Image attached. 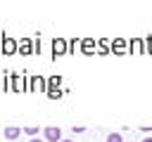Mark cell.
<instances>
[{"label": "cell", "mask_w": 152, "mask_h": 142, "mask_svg": "<svg viewBox=\"0 0 152 142\" xmlns=\"http://www.w3.org/2000/svg\"><path fill=\"white\" fill-rule=\"evenodd\" d=\"M17 43L19 40H14V38H10L7 33L2 36V45H0V52L5 54V57H12V54H17Z\"/></svg>", "instance_id": "obj_1"}, {"label": "cell", "mask_w": 152, "mask_h": 142, "mask_svg": "<svg viewBox=\"0 0 152 142\" xmlns=\"http://www.w3.org/2000/svg\"><path fill=\"white\" fill-rule=\"evenodd\" d=\"M40 133H43V140H45V142H59V140H62V130H59L57 125H48V128H43Z\"/></svg>", "instance_id": "obj_2"}, {"label": "cell", "mask_w": 152, "mask_h": 142, "mask_svg": "<svg viewBox=\"0 0 152 142\" xmlns=\"http://www.w3.org/2000/svg\"><path fill=\"white\" fill-rule=\"evenodd\" d=\"M17 52H19L21 57H31V54H33V40H31V38H21V40L17 43Z\"/></svg>", "instance_id": "obj_3"}, {"label": "cell", "mask_w": 152, "mask_h": 142, "mask_svg": "<svg viewBox=\"0 0 152 142\" xmlns=\"http://www.w3.org/2000/svg\"><path fill=\"white\" fill-rule=\"evenodd\" d=\"M78 50L83 52V54H95L97 52V43L93 40V38H83V40H78Z\"/></svg>", "instance_id": "obj_4"}, {"label": "cell", "mask_w": 152, "mask_h": 142, "mask_svg": "<svg viewBox=\"0 0 152 142\" xmlns=\"http://www.w3.org/2000/svg\"><path fill=\"white\" fill-rule=\"evenodd\" d=\"M62 54H66V40L64 38H55L52 40V59H57Z\"/></svg>", "instance_id": "obj_5"}, {"label": "cell", "mask_w": 152, "mask_h": 142, "mask_svg": "<svg viewBox=\"0 0 152 142\" xmlns=\"http://www.w3.org/2000/svg\"><path fill=\"white\" fill-rule=\"evenodd\" d=\"M109 52H114V54H126V40H124V38H114V43H109Z\"/></svg>", "instance_id": "obj_6"}, {"label": "cell", "mask_w": 152, "mask_h": 142, "mask_svg": "<svg viewBox=\"0 0 152 142\" xmlns=\"http://www.w3.org/2000/svg\"><path fill=\"white\" fill-rule=\"evenodd\" d=\"M12 83H10V90H14V92H19V90H24V83H21V78H19V73H10L7 76Z\"/></svg>", "instance_id": "obj_7"}, {"label": "cell", "mask_w": 152, "mask_h": 142, "mask_svg": "<svg viewBox=\"0 0 152 142\" xmlns=\"http://www.w3.org/2000/svg\"><path fill=\"white\" fill-rule=\"evenodd\" d=\"M2 135H5L7 140H17V137L21 135V128H19V125H7V128L2 130Z\"/></svg>", "instance_id": "obj_8"}, {"label": "cell", "mask_w": 152, "mask_h": 142, "mask_svg": "<svg viewBox=\"0 0 152 142\" xmlns=\"http://www.w3.org/2000/svg\"><path fill=\"white\" fill-rule=\"evenodd\" d=\"M131 52H138V54H145V45H142V40H131Z\"/></svg>", "instance_id": "obj_9"}, {"label": "cell", "mask_w": 152, "mask_h": 142, "mask_svg": "<svg viewBox=\"0 0 152 142\" xmlns=\"http://www.w3.org/2000/svg\"><path fill=\"white\" fill-rule=\"evenodd\" d=\"M107 52H109V40L107 38L97 40V54H107Z\"/></svg>", "instance_id": "obj_10"}, {"label": "cell", "mask_w": 152, "mask_h": 142, "mask_svg": "<svg viewBox=\"0 0 152 142\" xmlns=\"http://www.w3.org/2000/svg\"><path fill=\"white\" fill-rule=\"evenodd\" d=\"M21 133H24V135H38L40 130H38L36 125H26V128H21Z\"/></svg>", "instance_id": "obj_11"}, {"label": "cell", "mask_w": 152, "mask_h": 142, "mask_svg": "<svg viewBox=\"0 0 152 142\" xmlns=\"http://www.w3.org/2000/svg\"><path fill=\"white\" fill-rule=\"evenodd\" d=\"M142 45H145V52H147V54H152V36H147V38L142 40Z\"/></svg>", "instance_id": "obj_12"}, {"label": "cell", "mask_w": 152, "mask_h": 142, "mask_svg": "<svg viewBox=\"0 0 152 142\" xmlns=\"http://www.w3.org/2000/svg\"><path fill=\"white\" fill-rule=\"evenodd\" d=\"M107 142H124V137H121L119 133H109V135H107Z\"/></svg>", "instance_id": "obj_13"}, {"label": "cell", "mask_w": 152, "mask_h": 142, "mask_svg": "<svg viewBox=\"0 0 152 142\" xmlns=\"http://www.w3.org/2000/svg\"><path fill=\"white\" fill-rule=\"evenodd\" d=\"M74 133H78V135H81V133H86V128H83V125H74Z\"/></svg>", "instance_id": "obj_14"}, {"label": "cell", "mask_w": 152, "mask_h": 142, "mask_svg": "<svg viewBox=\"0 0 152 142\" xmlns=\"http://www.w3.org/2000/svg\"><path fill=\"white\" fill-rule=\"evenodd\" d=\"M28 142H45V140H43V137H31Z\"/></svg>", "instance_id": "obj_15"}, {"label": "cell", "mask_w": 152, "mask_h": 142, "mask_svg": "<svg viewBox=\"0 0 152 142\" xmlns=\"http://www.w3.org/2000/svg\"><path fill=\"white\" fill-rule=\"evenodd\" d=\"M59 142H76V140H69V137H62Z\"/></svg>", "instance_id": "obj_16"}, {"label": "cell", "mask_w": 152, "mask_h": 142, "mask_svg": "<svg viewBox=\"0 0 152 142\" xmlns=\"http://www.w3.org/2000/svg\"><path fill=\"white\" fill-rule=\"evenodd\" d=\"M140 142H152V137H142V140H140Z\"/></svg>", "instance_id": "obj_17"}, {"label": "cell", "mask_w": 152, "mask_h": 142, "mask_svg": "<svg viewBox=\"0 0 152 142\" xmlns=\"http://www.w3.org/2000/svg\"><path fill=\"white\" fill-rule=\"evenodd\" d=\"M0 88H2V85H0Z\"/></svg>", "instance_id": "obj_18"}]
</instances>
